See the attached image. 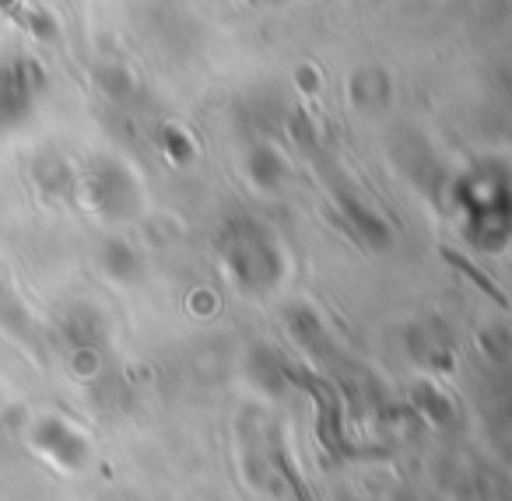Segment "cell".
I'll return each instance as SVG.
<instances>
[{
  "label": "cell",
  "instance_id": "6da1fadb",
  "mask_svg": "<svg viewBox=\"0 0 512 501\" xmlns=\"http://www.w3.org/2000/svg\"><path fill=\"white\" fill-rule=\"evenodd\" d=\"M221 260L228 267V277L239 284L246 295H260L271 291L285 274V253L274 242V235L264 225H256L249 218H235L225 225V235L218 242Z\"/></svg>",
  "mask_w": 512,
  "mask_h": 501
},
{
  "label": "cell",
  "instance_id": "7a4b0ae2",
  "mask_svg": "<svg viewBox=\"0 0 512 501\" xmlns=\"http://www.w3.org/2000/svg\"><path fill=\"white\" fill-rule=\"evenodd\" d=\"M456 204L463 207L467 218V235L474 246L502 249L509 242V190H505V176H488V172H474V176L456 183Z\"/></svg>",
  "mask_w": 512,
  "mask_h": 501
},
{
  "label": "cell",
  "instance_id": "3957f363",
  "mask_svg": "<svg viewBox=\"0 0 512 501\" xmlns=\"http://www.w3.org/2000/svg\"><path fill=\"white\" fill-rule=\"evenodd\" d=\"M92 211L102 218H130L137 211V186L127 176V169L109 158H99L85 169V176L74 183Z\"/></svg>",
  "mask_w": 512,
  "mask_h": 501
},
{
  "label": "cell",
  "instance_id": "277c9868",
  "mask_svg": "<svg viewBox=\"0 0 512 501\" xmlns=\"http://www.w3.org/2000/svg\"><path fill=\"white\" fill-rule=\"evenodd\" d=\"M39 85H43V67L32 60L0 64V127H11L29 113Z\"/></svg>",
  "mask_w": 512,
  "mask_h": 501
},
{
  "label": "cell",
  "instance_id": "5b68a950",
  "mask_svg": "<svg viewBox=\"0 0 512 501\" xmlns=\"http://www.w3.org/2000/svg\"><path fill=\"white\" fill-rule=\"evenodd\" d=\"M32 442L36 449H43L46 456L57 466H67V470H81L92 456L85 435L78 428L64 421V417H39L36 428H32Z\"/></svg>",
  "mask_w": 512,
  "mask_h": 501
},
{
  "label": "cell",
  "instance_id": "8992f818",
  "mask_svg": "<svg viewBox=\"0 0 512 501\" xmlns=\"http://www.w3.org/2000/svg\"><path fill=\"white\" fill-rule=\"evenodd\" d=\"M334 197L337 204H341L344 218L351 221V228H355V235H362L369 246L376 249H386L393 242V228L383 221V214L376 211L372 204H365L362 197H358L355 190H351L348 179H341V183H334Z\"/></svg>",
  "mask_w": 512,
  "mask_h": 501
},
{
  "label": "cell",
  "instance_id": "52a82bcc",
  "mask_svg": "<svg viewBox=\"0 0 512 501\" xmlns=\"http://www.w3.org/2000/svg\"><path fill=\"white\" fill-rule=\"evenodd\" d=\"M285 176H288L285 158H281L271 144L253 148V155H249V179H253L260 190H278V186L285 183Z\"/></svg>",
  "mask_w": 512,
  "mask_h": 501
},
{
  "label": "cell",
  "instance_id": "ba28073f",
  "mask_svg": "<svg viewBox=\"0 0 512 501\" xmlns=\"http://www.w3.org/2000/svg\"><path fill=\"white\" fill-rule=\"evenodd\" d=\"M102 270L116 281H134L137 270H141V256L130 246L127 239H106L102 246Z\"/></svg>",
  "mask_w": 512,
  "mask_h": 501
},
{
  "label": "cell",
  "instance_id": "9c48e42d",
  "mask_svg": "<svg viewBox=\"0 0 512 501\" xmlns=\"http://www.w3.org/2000/svg\"><path fill=\"white\" fill-rule=\"evenodd\" d=\"M351 99L358 106H383L390 99V78L379 67H365L351 78Z\"/></svg>",
  "mask_w": 512,
  "mask_h": 501
},
{
  "label": "cell",
  "instance_id": "30bf717a",
  "mask_svg": "<svg viewBox=\"0 0 512 501\" xmlns=\"http://www.w3.org/2000/svg\"><path fill=\"white\" fill-rule=\"evenodd\" d=\"M32 172H36L39 186H43L46 193H71L74 183H78V179L71 176V169L64 165V158H53V155L36 158Z\"/></svg>",
  "mask_w": 512,
  "mask_h": 501
},
{
  "label": "cell",
  "instance_id": "8fae6325",
  "mask_svg": "<svg viewBox=\"0 0 512 501\" xmlns=\"http://www.w3.org/2000/svg\"><path fill=\"white\" fill-rule=\"evenodd\" d=\"M292 330L306 347H313V351H327L323 323H320V316H316L313 309H306V305H295V309H292Z\"/></svg>",
  "mask_w": 512,
  "mask_h": 501
},
{
  "label": "cell",
  "instance_id": "7c38bea8",
  "mask_svg": "<svg viewBox=\"0 0 512 501\" xmlns=\"http://www.w3.org/2000/svg\"><path fill=\"white\" fill-rule=\"evenodd\" d=\"M95 81L102 85V92L109 95V99H127L130 92H134V74L127 71L123 64H102L99 74H95Z\"/></svg>",
  "mask_w": 512,
  "mask_h": 501
},
{
  "label": "cell",
  "instance_id": "4fadbf2b",
  "mask_svg": "<svg viewBox=\"0 0 512 501\" xmlns=\"http://www.w3.org/2000/svg\"><path fill=\"white\" fill-rule=\"evenodd\" d=\"M162 144H165V151L172 155V162H190V158H193V141L186 137V130L165 127L162 130Z\"/></svg>",
  "mask_w": 512,
  "mask_h": 501
},
{
  "label": "cell",
  "instance_id": "5bb4252c",
  "mask_svg": "<svg viewBox=\"0 0 512 501\" xmlns=\"http://www.w3.org/2000/svg\"><path fill=\"white\" fill-rule=\"evenodd\" d=\"M418 400H421V407H425V414H432L435 421H446L449 400H446V396H439V389H435V386H421L418 389Z\"/></svg>",
  "mask_w": 512,
  "mask_h": 501
},
{
  "label": "cell",
  "instance_id": "9a60e30c",
  "mask_svg": "<svg viewBox=\"0 0 512 501\" xmlns=\"http://www.w3.org/2000/svg\"><path fill=\"white\" fill-rule=\"evenodd\" d=\"M29 29L36 32L39 39H50L53 36V18L43 15V11H29Z\"/></svg>",
  "mask_w": 512,
  "mask_h": 501
},
{
  "label": "cell",
  "instance_id": "2e32d148",
  "mask_svg": "<svg viewBox=\"0 0 512 501\" xmlns=\"http://www.w3.org/2000/svg\"><path fill=\"white\" fill-rule=\"evenodd\" d=\"M299 85L306 88V95H313L316 88H320V78H316L313 67H299Z\"/></svg>",
  "mask_w": 512,
  "mask_h": 501
}]
</instances>
